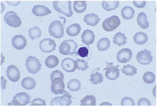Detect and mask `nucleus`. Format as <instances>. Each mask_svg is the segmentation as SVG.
<instances>
[{"label":"nucleus","instance_id":"nucleus-1","mask_svg":"<svg viewBox=\"0 0 157 106\" xmlns=\"http://www.w3.org/2000/svg\"><path fill=\"white\" fill-rule=\"evenodd\" d=\"M77 47L74 40L70 39L63 41L59 47V50L63 55L73 56L75 54Z\"/></svg>","mask_w":157,"mask_h":106},{"label":"nucleus","instance_id":"nucleus-2","mask_svg":"<svg viewBox=\"0 0 157 106\" xmlns=\"http://www.w3.org/2000/svg\"><path fill=\"white\" fill-rule=\"evenodd\" d=\"M71 4V1H54L53 3L54 8L56 11L68 17H71L73 14Z\"/></svg>","mask_w":157,"mask_h":106},{"label":"nucleus","instance_id":"nucleus-3","mask_svg":"<svg viewBox=\"0 0 157 106\" xmlns=\"http://www.w3.org/2000/svg\"><path fill=\"white\" fill-rule=\"evenodd\" d=\"M63 24L59 20L52 22L48 27L50 36L60 39L64 34Z\"/></svg>","mask_w":157,"mask_h":106},{"label":"nucleus","instance_id":"nucleus-4","mask_svg":"<svg viewBox=\"0 0 157 106\" xmlns=\"http://www.w3.org/2000/svg\"><path fill=\"white\" fill-rule=\"evenodd\" d=\"M121 23V20L118 17L113 16L105 20L103 22L102 26L105 31L110 32L118 27Z\"/></svg>","mask_w":157,"mask_h":106},{"label":"nucleus","instance_id":"nucleus-5","mask_svg":"<svg viewBox=\"0 0 157 106\" xmlns=\"http://www.w3.org/2000/svg\"><path fill=\"white\" fill-rule=\"evenodd\" d=\"M25 62V65L27 70L30 73L36 74L41 70V62L36 57H33L32 56L29 57Z\"/></svg>","mask_w":157,"mask_h":106},{"label":"nucleus","instance_id":"nucleus-6","mask_svg":"<svg viewBox=\"0 0 157 106\" xmlns=\"http://www.w3.org/2000/svg\"><path fill=\"white\" fill-rule=\"evenodd\" d=\"M51 91L55 95H62L67 93L66 90H64L65 85L63 79L60 78H56L52 81L51 86Z\"/></svg>","mask_w":157,"mask_h":106},{"label":"nucleus","instance_id":"nucleus-7","mask_svg":"<svg viewBox=\"0 0 157 106\" xmlns=\"http://www.w3.org/2000/svg\"><path fill=\"white\" fill-rule=\"evenodd\" d=\"M4 18L5 22L10 26L13 28L19 27L22 23L21 18L14 11H10L7 12Z\"/></svg>","mask_w":157,"mask_h":106},{"label":"nucleus","instance_id":"nucleus-8","mask_svg":"<svg viewBox=\"0 0 157 106\" xmlns=\"http://www.w3.org/2000/svg\"><path fill=\"white\" fill-rule=\"evenodd\" d=\"M107 64V67L103 70H106L105 76L109 80L114 81L118 78L120 76V70L118 68L119 65L113 66V62H108L106 61Z\"/></svg>","mask_w":157,"mask_h":106},{"label":"nucleus","instance_id":"nucleus-9","mask_svg":"<svg viewBox=\"0 0 157 106\" xmlns=\"http://www.w3.org/2000/svg\"><path fill=\"white\" fill-rule=\"evenodd\" d=\"M31 97L25 92L17 93L13 99L10 105H26L30 102ZM10 104H9L10 105Z\"/></svg>","mask_w":157,"mask_h":106},{"label":"nucleus","instance_id":"nucleus-10","mask_svg":"<svg viewBox=\"0 0 157 106\" xmlns=\"http://www.w3.org/2000/svg\"><path fill=\"white\" fill-rule=\"evenodd\" d=\"M136 59L138 62L142 65H148L153 60L151 52L146 49L142 50L138 53Z\"/></svg>","mask_w":157,"mask_h":106},{"label":"nucleus","instance_id":"nucleus-11","mask_svg":"<svg viewBox=\"0 0 157 106\" xmlns=\"http://www.w3.org/2000/svg\"><path fill=\"white\" fill-rule=\"evenodd\" d=\"M56 47L55 41L50 38L42 40L39 43V48L41 50L46 53H50L54 51Z\"/></svg>","mask_w":157,"mask_h":106},{"label":"nucleus","instance_id":"nucleus-12","mask_svg":"<svg viewBox=\"0 0 157 106\" xmlns=\"http://www.w3.org/2000/svg\"><path fill=\"white\" fill-rule=\"evenodd\" d=\"M71 95L69 93L63 94L62 97H58L52 99L51 105H70L72 103Z\"/></svg>","mask_w":157,"mask_h":106},{"label":"nucleus","instance_id":"nucleus-13","mask_svg":"<svg viewBox=\"0 0 157 106\" xmlns=\"http://www.w3.org/2000/svg\"><path fill=\"white\" fill-rule=\"evenodd\" d=\"M7 76L9 80L13 82L19 81L20 78V72L17 66L11 65L8 66L6 71Z\"/></svg>","mask_w":157,"mask_h":106},{"label":"nucleus","instance_id":"nucleus-14","mask_svg":"<svg viewBox=\"0 0 157 106\" xmlns=\"http://www.w3.org/2000/svg\"><path fill=\"white\" fill-rule=\"evenodd\" d=\"M132 57L131 50L127 48H123L118 52L117 59V61L122 63H125L129 62Z\"/></svg>","mask_w":157,"mask_h":106},{"label":"nucleus","instance_id":"nucleus-15","mask_svg":"<svg viewBox=\"0 0 157 106\" xmlns=\"http://www.w3.org/2000/svg\"><path fill=\"white\" fill-rule=\"evenodd\" d=\"M78 48L75 54L84 58L86 61L89 60L92 55V52L89 46L82 45L78 46Z\"/></svg>","mask_w":157,"mask_h":106},{"label":"nucleus","instance_id":"nucleus-16","mask_svg":"<svg viewBox=\"0 0 157 106\" xmlns=\"http://www.w3.org/2000/svg\"><path fill=\"white\" fill-rule=\"evenodd\" d=\"M12 44L16 49L21 50L27 45V41L24 36L21 35H16L12 38Z\"/></svg>","mask_w":157,"mask_h":106},{"label":"nucleus","instance_id":"nucleus-17","mask_svg":"<svg viewBox=\"0 0 157 106\" xmlns=\"http://www.w3.org/2000/svg\"><path fill=\"white\" fill-rule=\"evenodd\" d=\"M95 37L94 32L92 31L86 29L84 31L82 35V41L84 44L89 46L94 43Z\"/></svg>","mask_w":157,"mask_h":106},{"label":"nucleus","instance_id":"nucleus-18","mask_svg":"<svg viewBox=\"0 0 157 106\" xmlns=\"http://www.w3.org/2000/svg\"><path fill=\"white\" fill-rule=\"evenodd\" d=\"M32 12L34 15L38 17L45 16L51 13V11L48 8L39 5L33 6Z\"/></svg>","mask_w":157,"mask_h":106},{"label":"nucleus","instance_id":"nucleus-19","mask_svg":"<svg viewBox=\"0 0 157 106\" xmlns=\"http://www.w3.org/2000/svg\"><path fill=\"white\" fill-rule=\"evenodd\" d=\"M61 66L63 69L67 72H74L76 70L75 61L70 58L64 59L62 61Z\"/></svg>","mask_w":157,"mask_h":106},{"label":"nucleus","instance_id":"nucleus-20","mask_svg":"<svg viewBox=\"0 0 157 106\" xmlns=\"http://www.w3.org/2000/svg\"><path fill=\"white\" fill-rule=\"evenodd\" d=\"M83 20L87 25L94 26L99 23L100 19L98 15L92 13L90 14H88L85 15Z\"/></svg>","mask_w":157,"mask_h":106},{"label":"nucleus","instance_id":"nucleus-21","mask_svg":"<svg viewBox=\"0 0 157 106\" xmlns=\"http://www.w3.org/2000/svg\"><path fill=\"white\" fill-rule=\"evenodd\" d=\"M100 70V68L95 69L93 71L92 74L90 76L91 78L89 80L92 83L93 85H97L98 84H100L103 81L104 78L102 74H101V73L99 72Z\"/></svg>","mask_w":157,"mask_h":106},{"label":"nucleus","instance_id":"nucleus-22","mask_svg":"<svg viewBox=\"0 0 157 106\" xmlns=\"http://www.w3.org/2000/svg\"><path fill=\"white\" fill-rule=\"evenodd\" d=\"M137 23L142 29H146L149 27V24L147 20V17L145 13L141 12L137 17Z\"/></svg>","mask_w":157,"mask_h":106},{"label":"nucleus","instance_id":"nucleus-23","mask_svg":"<svg viewBox=\"0 0 157 106\" xmlns=\"http://www.w3.org/2000/svg\"><path fill=\"white\" fill-rule=\"evenodd\" d=\"M133 40L135 43L138 45H144L147 42L148 37L145 33L140 32H137L134 35Z\"/></svg>","mask_w":157,"mask_h":106},{"label":"nucleus","instance_id":"nucleus-24","mask_svg":"<svg viewBox=\"0 0 157 106\" xmlns=\"http://www.w3.org/2000/svg\"><path fill=\"white\" fill-rule=\"evenodd\" d=\"M21 85L24 89L28 90H32L36 86V82L32 78L25 77L22 81Z\"/></svg>","mask_w":157,"mask_h":106},{"label":"nucleus","instance_id":"nucleus-25","mask_svg":"<svg viewBox=\"0 0 157 106\" xmlns=\"http://www.w3.org/2000/svg\"><path fill=\"white\" fill-rule=\"evenodd\" d=\"M127 37L125 36L124 33H122L121 32L117 33L113 38V44L118 45L119 47L125 45L127 43L126 40Z\"/></svg>","mask_w":157,"mask_h":106},{"label":"nucleus","instance_id":"nucleus-26","mask_svg":"<svg viewBox=\"0 0 157 106\" xmlns=\"http://www.w3.org/2000/svg\"><path fill=\"white\" fill-rule=\"evenodd\" d=\"M121 13L124 19L126 20H129L133 17L135 14V11L132 7L126 6L122 9Z\"/></svg>","mask_w":157,"mask_h":106},{"label":"nucleus","instance_id":"nucleus-27","mask_svg":"<svg viewBox=\"0 0 157 106\" xmlns=\"http://www.w3.org/2000/svg\"><path fill=\"white\" fill-rule=\"evenodd\" d=\"M81 30V26L78 23L70 25L67 29V34L71 36H76L79 34Z\"/></svg>","mask_w":157,"mask_h":106},{"label":"nucleus","instance_id":"nucleus-28","mask_svg":"<svg viewBox=\"0 0 157 106\" xmlns=\"http://www.w3.org/2000/svg\"><path fill=\"white\" fill-rule=\"evenodd\" d=\"M110 46V41L107 38H103L98 42L97 47L100 51L107 50Z\"/></svg>","mask_w":157,"mask_h":106},{"label":"nucleus","instance_id":"nucleus-29","mask_svg":"<svg viewBox=\"0 0 157 106\" xmlns=\"http://www.w3.org/2000/svg\"><path fill=\"white\" fill-rule=\"evenodd\" d=\"M59 63V59L56 56L51 55L47 57L45 61V64L49 68H53L56 67Z\"/></svg>","mask_w":157,"mask_h":106},{"label":"nucleus","instance_id":"nucleus-30","mask_svg":"<svg viewBox=\"0 0 157 106\" xmlns=\"http://www.w3.org/2000/svg\"><path fill=\"white\" fill-rule=\"evenodd\" d=\"M119 1H102V8L107 11L114 10L118 7Z\"/></svg>","mask_w":157,"mask_h":106},{"label":"nucleus","instance_id":"nucleus-31","mask_svg":"<svg viewBox=\"0 0 157 106\" xmlns=\"http://www.w3.org/2000/svg\"><path fill=\"white\" fill-rule=\"evenodd\" d=\"M86 1H74L73 8L75 11L78 13H81L85 11L86 9Z\"/></svg>","mask_w":157,"mask_h":106},{"label":"nucleus","instance_id":"nucleus-32","mask_svg":"<svg viewBox=\"0 0 157 106\" xmlns=\"http://www.w3.org/2000/svg\"><path fill=\"white\" fill-rule=\"evenodd\" d=\"M67 85V88L72 92L77 91L81 89V84L80 81L76 79H71Z\"/></svg>","mask_w":157,"mask_h":106},{"label":"nucleus","instance_id":"nucleus-33","mask_svg":"<svg viewBox=\"0 0 157 106\" xmlns=\"http://www.w3.org/2000/svg\"><path fill=\"white\" fill-rule=\"evenodd\" d=\"M137 69L133 66L128 64L123 66V68L121 70L126 76H133L134 75H135L137 73Z\"/></svg>","mask_w":157,"mask_h":106},{"label":"nucleus","instance_id":"nucleus-34","mask_svg":"<svg viewBox=\"0 0 157 106\" xmlns=\"http://www.w3.org/2000/svg\"><path fill=\"white\" fill-rule=\"evenodd\" d=\"M96 97L93 95H87L81 101V105H96Z\"/></svg>","mask_w":157,"mask_h":106},{"label":"nucleus","instance_id":"nucleus-35","mask_svg":"<svg viewBox=\"0 0 157 106\" xmlns=\"http://www.w3.org/2000/svg\"><path fill=\"white\" fill-rule=\"evenodd\" d=\"M88 62L84 59H78L75 61V67L76 69L79 71L81 70L82 71L86 70L89 68Z\"/></svg>","mask_w":157,"mask_h":106},{"label":"nucleus","instance_id":"nucleus-36","mask_svg":"<svg viewBox=\"0 0 157 106\" xmlns=\"http://www.w3.org/2000/svg\"><path fill=\"white\" fill-rule=\"evenodd\" d=\"M29 35L30 38L34 40L35 38L40 37L42 33L40 29L37 26H35L29 30Z\"/></svg>","mask_w":157,"mask_h":106},{"label":"nucleus","instance_id":"nucleus-37","mask_svg":"<svg viewBox=\"0 0 157 106\" xmlns=\"http://www.w3.org/2000/svg\"><path fill=\"white\" fill-rule=\"evenodd\" d=\"M144 82L148 84H151L154 83L155 80V77L154 74L151 72H147L143 76Z\"/></svg>","mask_w":157,"mask_h":106},{"label":"nucleus","instance_id":"nucleus-38","mask_svg":"<svg viewBox=\"0 0 157 106\" xmlns=\"http://www.w3.org/2000/svg\"><path fill=\"white\" fill-rule=\"evenodd\" d=\"M121 105H135L134 100L130 97H125L123 98L121 101Z\"/></svg>","mask_w":157,"mask_h":106},{"label":"nucleus","instance_id":"nucleus-39","mask_svg":"<svg viewBox=\"0 0 157 106\" xmlns=\"http://www.w3.org/2000/svg\"><path fill=\"white\" fill-rule=\"evenodd\" d=\"M50 78L51 81H52L54 78H60L63 79L64 78L63 74L62 73L61 71L58 70L54 71L52 72L51 74Z\"/></svg>","mask_w":157,"mask_h":106},{"label":"nucleus","instance_id":"nucleus-40","mask_svg":"<svg viewBox=\"0 0 157 106\" xmlns=\"http://www.w3.org/2000/svg\"><path fill=\"white\" fill-rule=\"evenodd\" d=\"M31 105H46L45 101L41 98H36L31 102Z\"/></svg>","mask_w":157,"mask_h":106},{"label":"nucleus","instance_id":"nucleus-41","mask_svg":"<svg viewBox=\"0 0 157 106\" xmlns=\"http://www.w3.org/2000/svg\"><path fill=\"white\" fill-rule=\"evenodd\" d=\"M138 105H151L150 101L147 98H142L138 102Z\"/></svg>","mask_w":157,"mask_h":106},{"label":"nucleus","instance_id":"nucleus-42","mask_svg":"<svg viewBox=\"0 0 157 106\" xmlns=\"http://www.w3.org/2000/svg\"><path fill=\"white\" fill-rule=\"evenodd\" d=\"M133 3L135 6L139 8L144 7L146 6V1H133Z\"/></svg>","mask_w":157,"mask_h":106}]
</instances>
